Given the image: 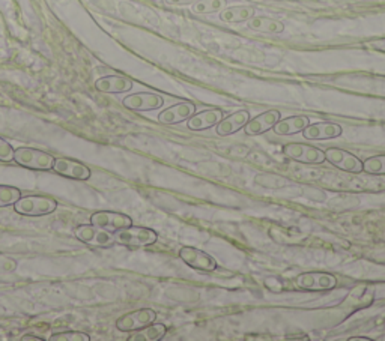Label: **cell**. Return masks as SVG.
Segmentation results:
<instances>
[{
    "instance_id": "obj_11",
    "label": "cell",
    "mask_w": 385,
    "mask_h": 341,
    "mask_svg": "<svg viewBox=\"0 0 385 341\" xmlns=\"http://www.w3.org/2000/svg\"><path fill=\"white\" fill-rule=\"evenodd\" d=\"M53 170L59 173L60 176L69 179L86 180L91 178V170L88 165H84L80 161L71 160V158H58V160H54Z\"/></svg>"
},
{
    "instance_id": "obj_21",
    "label": "cell",
    "mask_w": 385,
    "mask_h": 341,
    "mask_svg": "<svg viewBox=\"0 0 385 341\" xmlns=\"http://www.w3.org/2000/svg\"><path fill=\"white\" fill-rule=\"evenodd\" d=\"M167 334V328L163 323H151L131 336L128 341H159Z\"/></svg>"
},
{
    "instance_id": "obj_19",
    "label": "cell",
    "mask_w": 385,
    "mask_h": 341,
    "mask_svg": "<svg viewBox=\"0 0 385 341\" xmlns=\"http://www.w3.org/2000/svg\"><path fill=\"white\" fill-rule=\"evenodd\" d=\"M310 124V119L307 116H292L288 119H280L274 125V132L279 136H292V134L301 132L305 126Z\"/></svg>"
},
{
    "instance_id": "obj_7",
    "label": "cell",
    "mask_w": 385,
    "mask_h": 341,
    "mask_svg": "<svg viewBox=\"0 0 385 341\" xmlns=\"http://www.w3.org/2000/svg\"><path fill=\"white\" fill-rule=\"evenodd\" d=\"M91 224L108 230V232H117V230L132 226V220L125 213L112 212V211H100L92 213Z\"/></svg>"
},
{
    "instance_id": "obj_18",
    "label": "cell",
    "mask_w": 385,
    "mask_h": 341,
    "mask_svg": "<svg viewBox=\"0 0 385 341\" xmlns=\"http://www.w3.org/2000/svg\"><path fill=\"white\" fill-rule=\"evenodd\" d=\"M132 82L127 77L121 75H107L103 78H98L95 82V89L104 93H121L131 91Z\"/></svg>"
},
{
    "instance_id": "obj_24",
    "label": "cell",
    "mask_w": 385,
    "mask_h": 341,
    "mask_svg": "<svg viewBox=\"0 0 385 341\" xmlns=\"http://www.w3.org/2000/svg\"><path fill=\"white\" fill-rule=\"evenodd\" d=\"M21 197V191L19 188L10 185H0V208L12 206Z\"/></svg>"
},
{
    "instance_id": "obj_13",
    "label": "cell",
    "mask_w": 385,
    "mask_h": 341,
    "mask_svg": "<svg viewBox=\"0 0 385 341\" xmlns=\"http://www.w3.org/2000/svg\"><path fill=\"white\" fill-rule=\"evenodd\" d=\"M280 121V113L277 110H270L262 115H257L256 117L250 119L244 126V132L247 136H259L268 130L274 128V125Z\"/></svg>"
},
{
    "instance_id": "obj_2",
    "label": "cell",
    "mask_w": 385,
    "mask_h": 341,
    "mask_svg": "<svg viewBox=\"0 0 385 341\" xmlns=\"http://www.w3.org/2000/svg\"><path fill=\"white\" fill-rule=\"evenodd\" d=\"M115 239L117 244L125 245V247L137 248V247H148V245L155 244L156 239H159V235L151 228L130 226L117 230L115 235Z\"/></svg>"
},
{
    "instance_id": "obj_10",
    "label": "cell",
    "mask_w": 385,
    "mask_h": 341,
    "mask_svg": "<svg viewBox=\"0 0 385 341\" xmlns=\"http://www.w3.org/2000/svg\"><path fill=\"white\" fill-rule=\"evenodd\" d=\"M179 257H180V260L185 261L188 266H191L194 269H200V271L212 272L217 269L215 259L198 248L183 247L179 250Z\"/></svg>"
},
{
    "instance_id": "obj_16",
    "label": "cell",
    "mask_w": 385,
    "mask_h": 341,
    "mask_svg": "<svg viewBox=\"0 0 385 341\" xmlns=\"http://www.w3.org/2000/svg\"><path fill=\"white\" fill-rule=\"evenodd\" d=\"M250 121V115L247 110H240L235 112L233 115L222 119L215 126H217V134L218 136H231V134L237 132L238 130L244 128L246 124Z\"/></svg>"
},
{
    "instance_id": "obj_5",
    "label": "cell",
    "mask_w": 385,
    "mask_h": 341,
    "mask_svg": "<svg viewBox=\"0 0 385 341\" xmlns=\"http://www.w3.org/2000/svg\"><path fill=\"white\" fill-rule=\"evenodd\" d=\"M75 237L78 241H82L92 247H110L116 242L115 235L108 230L100 228L95 226H78L75 230Z\"/></svg>"
},
{
    "instance_id": "obj_1",
    "label": "cell",
    "mask_w": 385,
    "mask_h": 341,
    "mask_svg": "<svg viewBox=\"0 0 385 341\" xmlns=\"http://www.w3.org/2000/svg\"><path fill=\"white\" fill-rule=\"evenodd\" d=\"M58 202L47 196H27L20 197V199L14 203V211L20 213V215L26 217H41L47 215L56 211Z\"/></svg>"
},
{
    "instance_id": "obj_14",
    "label": "cell",
    "mask_w": 385,
    "mask_h": 341,
    "mask_svg": "<svg viewBox=\"0 0 385 341\" xmlns=\"http://www.w3.org/2000/svg\"><path fill=\"white\" fill-rule=\"evenodd\" d=\"M303 136L307 140H328L342 136V126L331 122H318L307 125L303 130Z\"/></svg>"
},
{
    "instance_id": "obj_4",
    "label": "cell",
    "mask_w": 385,
    "mask_h": 341,
    "mask_svg": "<svg viewBox=\"0 0 385 341\" xmlns=\"http://www.w3.org/2000/svg\"><path fill=\"white\" fill-rule=\"evenodd\" d=\"M283 154L290 160L304 164H320L325 161V152L319 148L304 145V143H289L283 148Z\"/></svg>"
},
{
    "instance_id": "obj_9",
    "label": "cell",
    "mask_w": 385,
    "mask_h": 341,
    "mask_svg": "<svg viewBox=\"0 0 385 341\" xmlns=\"http://www.w3.org/2000/svg\"><path fill=\"white\" fill-rule=\"evenodd\" d=\"M337 284V279L331 274L325 272H307L296 277V285L303 290L320 292L334 289Z\"/></svg>"
},
{
    "instance_id": "obj_27",
    "label": "cell",
    "mask_w": 385,
    "mask_h": 341,
    "mask_svg": "<svg viewBox=\"0 0 385 341\" xmlns=\"http://www.w3.org/2000/svg\"><path fill=\"white\" fill-rule=\"evenodd\" d=\"M14 152H15V150L12 149L10 143L0 137V161H3V163L12 161L14 160Z\"/></svg>"
},
{
    "instance_id": "obj_22",
    "label": "cell",
    "mask_w": 385,
    "mask_h": 341,
    "mask_svg": "<svg viewBox=\"0 0 385 341\" xmlns=\"http://www.w3.org/2000/svg\"><path fill=\"white\" fill-rule=\"evenodd\" d=\"M248 27L257 32H265V34H281V32L285 30V25H283V23L268 17L250 19Z\"/></svg>"
},
{
    "instance_id": "obj_30",
    "label": "cell",
    "mask_w": 385,
    "mask_h": 341,
    "mask_svg": "<svg viewBox=\"0 0 385 341\" xmlns=\"http://www.w3.org/2000/svg\"><path fill=\"white\" fill-rule=\"evenodd\" d=\"M21 340H23V341H29V340H32V341H43V338H39V337H36V336H25Z\"/></svg>"
},
{
    "instance_id": "obj_8",
    "label": "cell",
    "mask_w": 385,
    "mask_h": 341,
    "mask_svg": "<svg viewBox=\"0 0 385 341\" xmlns=\"http://www.w3.org/2000/svg\"><path fill=\"white\" fill-rule=\"evenodd\" d=\"M155 319L156 313L154 310H151V308H141V310H136L122 316L121 319L116 322V328L122 332L139 331L148 327V325L154 323Z\"/></svg>"
},
{
    "instance_id": "obj_12",
    "label": "cell",
    "mask_w": 385,
    "mask_h": 341,
    "mask_svg": "<svg viewBox=\"0 0 385 341\" xmlns=\"http://www.w3.org/2000/svg\"><path fill=\"white\" fill-rule=\"evenodd\" d=\"M164 104L163 97L156 93H135L128 95L127 98H124V106L130 110H136V112H149V110L160 108Z\"/></svg>"
},
{
    "instance_id": "obj_3",
    "label": "cell",
    "mask_w": 385,
    "mask_h": 341,
    "mask_svg": "<svg viewBox=\"0 0 385 341\" xmlns=\"http://www.w3.org/2000/svg\"><path fill=\"white\" fill-rule=\"evenodd\" d=\"M14 161L30 170H51L54 158L34 148H20L14 152Z\"/></svg>"
},
{
    "instance_id": "obj_25",
    "label": "cell",
    "mask_w": 385,
    "mask_h": 341,
    "mask_svg": "<svg viewBox=\"0 0 385 341\" xmlns=\"http://www.w3.org/2000/svg\"><path fill=\"white\" fill-rule=\"evenodd\" d=\"M363 172L371 174H385V155H375L363 163Z\"/></svg>"
},
{
    "instance_id": "obj_31",
    "label": "cell",
    "mask_w": 385,
    "mask_h": 341,
    "mask_svg": "<svg viewBox=\"0 0 385 341\" xmlns=\"http://www.w3.org/2000/svg\"><path fill=\"white\" fill-rule=\"evenodd\" d=\"M349 341H372V340L367 337H351Z\"/></svg>"
},
{
    "instance_id": "obj_6",
    "label": "cell",
    "mask_w": 385,
    "mask_h": 341,
    "mask_svg": "<svg viewBox=\"0 0 385 341\" xmlns=\"http://www.w3.org/2000/svg\"><path fill=\"white\" fill-rule=\"evenodd\" d=\"M325 161L348 173L363 172V161H360L358 156L340 148H329L325 150Z\"/></svg>"
},
{
    "instance_id": "obj_17",
    "label": "cell",
    "mask_w": 385,
    "mask_h": 341,
    "mask_svg": "<svg viewBox=\"0 0 385 341\" xmlns=\"http://www.w3.org/2000/svg\"><path fill=\"white\" fill-rule=\"evenodd\" d=\"M223 119V112L218 108H212V110H205V112H200L198 115H193L190 119H188V128L193 131H202L211 128V126H215L220 121Z\"/></svg>"
},
{
    "instance_id": "obj_15",
    "label": "cell",
    "mask_w": 385,
    "mask_h": 341,
    "mask_svg": "<svg viewBox=\"0 0 385 341\" xmlns=\"http://www.w3.org/2000/svg\"><path fill=\"white\" fill-rule=\"evenodd\" d=\"M196 112V107L191 102H179V104L172 106L163 110L159 116V121L164 125H175L190 119Z\"/></svg>"
},
{
    "instance_id": "obj_29",
    "label": "cell",
    "mask_w": 385,
    "mask_h": 341,
    "mask_svg": "<svg viewBox=\"0 0 385 341\" xmlns=\"http://www.w3.org/2000/svg\"><path fill=\"white\" fill-rule=\"evenodd\" d=\"M194 2H198V0H166L167 5H178V6H183V5H191Z\"/></svg>"
},
{
    "instance_id": "obj_23",
    "label": "cell",
    "mask_w": 385,
    "mask_h": 341,
    "mask_svg": "<svg viewBox=\"0 0 385 341\" xmlns=\"http://www.w3.org/2000/svg\"><path fill=\"white\" fill-rule=\"evenodd\" d=\"M226 8V0H198L193 3V12L196 14H212Z\"/></svg>"
},
{
    "instance_id": "obj_28",
    "label": "cell",
    "mask_w": 385,
    "mask_h": 341,
    "mask_svg": "<svg viewBox=\"0 0 385 341\" xmlns=\"http://www.w3.org/2000/svg\"><path fill=\"white\" fill-rule=\"evenodd\" d=\"M15 269H17V261H15L12 257L0 256V274L14 272Z\"/></svg>"
},
{
    "instance_id": "obj_20",
    "label": "cell",
    "mask_w": 385,
    "mask_h": 341,
    "mask_svg": "<svg viewBox=\"0 0 385 341\" xmlns=\"http://www.w3.org/2000/svg\"><path fill=\"white\" fill-rule=\"evenodd\" d=\"M253 6H231L220 11V20L224 23H241L248 21L255 17Z\"/></svg>"
},
{
    "instance_id": "obj_26",
    "label": "cell",
    "mask_w": 385,
    "mask_h": 341,
    "mask_svg": "<svg viewBox=\"0 0 385 341\" xmlns=\"http://www.w3.org/2000/svg\"><path fill=\"white\" fill-rule=\"evenodd\" d=\"M50 341H91V337L84 332L78 331H65V332H58L50 337Z\"/></svg>"
}]
</instances>
